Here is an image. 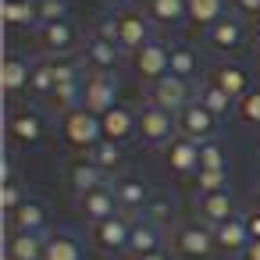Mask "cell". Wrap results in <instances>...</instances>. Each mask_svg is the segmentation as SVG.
<instances>
[{"label": "cell", "instance_id": "cell-41", "mask_svg": "<svg viewBox=\"0 0 260 260\" xmlns=\"http://www.w3.org/2000/svg\"><path fill=\"white\" fill-rule=\"evenodd\" d=\"M242 217H246V228H249V242H253V239H260V207L246 210Z\"/></svg>", "mask_w": 260, "mask_h": 260}, {"label": "cell", "instance_id": "cell-36", "mask_svg": "<svg viewBox=\"0 0 260 260\" xmlns=\"http://www.w3.org/2000/svg\"><path fill=\"white\" fill-rule=\"evenodd\" d=\"M68 0H40V25H54V22H68Z\"/></svg>", "mask_w": 260, "mask_h": 260}, {"label": "cell", "instance_id": "cell-2", "mask_svg": "<svg viewBox=\"0 0 260 260\" xmlns=\"http://www.w3.org/2000/svg\"><path fill=\"white\" fill-rule=\"evenodd\" d=\"M64 139L75 146V150H82V153H89L100 139H104V125H100V114H93V111H86V107H75V111H68L64 114Z\"/></svg>", "mask_w": 260, "mask_h": 260}, {"label": "cell", "instance_id": "cell-35", "mask_svg": "<svg viewBox=\"0 0 260 260\" xmlns=\"http://www.w3.org/2000/svg\"><path fill=\"white\" fill-rule=\"evenodd\" d=\"M192 185H196V196L224 192V189H228V171H210V168H200V171L192 175Z\"/></svg>", "mask_w": 260, "mask_h": 260}, {"label": "cell", "instance_id": "cell-6", "mask_svg": "<svg viewBox=\"0 0 260 260\" xmlns=\"http://www.w3.org/2000/svg\"><path fill=\"white\" fill-rule=\"evenodd\" d=\"M132 224H136L132 214H114V217L93 224V246L100 253H125L128 239H132Z\"/></svg>", "mask_w": 260, "mask_h": 260}, {"label": "cell", "instance_id": "cell-47", "mask_svg": "<svg viewBox=\"0 0 260 260\" xmlns=\"http://www.w3.org/2000/svg\"><path fill=\"white\" fill-rule=\"evenodd\" d=\"M4 260H8V256H4Z\"/></svg>", "mask_w": 260, "mask_h": 260}, {"label": "cell", "instance_id": "cell-3", "mask_svg": "<svg viewBox=\"0 0 260 260\" xmlns=\"http://www.w3.org/2000/svg\"><path fill=\"white\" fill-rule=\"evenodd\" d=\"M150 40H153V22H150V15L139 11V8H121V11H118V43H121V50H125V54H136V50H143Z\"/></svg>", "mask_w": 260, "mask_h": 260}, {"label": "cell", "instance_id": "cell-18", "mask_svg": "<svg viewBox=\"0 0 260 260\" xmlns=\"http://www.w3.org/2000/svg\"><path fill=\"white\" fill-rule=\"evenodd\" d=\"M4 256L8 260H43L47 256V232H8Z\"/></svg>", "mask_w": 260, "mask_h": 260}, {"label": "cell", "instance_id": "cell-8", "mask_svg": "<svg viewBox=\"0 0 260 260\" xmlns=\"http://www.w3.org/2000/svg\"><path fill=\"white\" fill-rule=\"evenodd\" d=\"M43 136H47V118H43V111L22 107V111H11V114H8V139H11V143H18V146H36Z\"/></svg>", "mask_w": 260, "mask_h": 260}, {"label": "cell", "instance_id": "cell-1", "mask_svg": "<svg viewBox=\"0 0 260 260\" xmlns=\"http://www.w3.org/2000/svg\"><path fill=\"white\" fill-rule=\"evenodd\" d=\"M171 246L182 260H210L217 253V242H214V228L203 224V221H185V224H175L171 232Z\"/></svg>", "mask_w": 260, "mask_h": 260}, {"label": "cell", "instance_id": "cell-43", "mask_svg": "<svg viewBox=\"0 0 260 260\" xmlns=\"http://www.w3.org/2000/svg\"><path fill=\"white\" fill-rule=\"evenodd\" d=\"M139 260H171V256H168V253L160 249V253H150V256H139Z\"/></svg>", "mask_w": 260, "mask_h": 260}, {"label": "cell", "instance_id": "cell-29", "mask_svg": "<svg viewBox=\"0 0 260 260\" xmlns=\"http://www.w3.org/2000/svg\"><path fill=\"white\" fill-rule=\"evenodd\" d=\"M25 200H29V192H25V185L18 182L15 164H11V157H8V160H4V189H0V210H4V214H15Z\"/></svg>", "mask_w": 260, "mask_h": 260}, {"label": "cell", "instance_id": "cell-22", "mask_svg": "<svg viewBox=\"0 0 260 260\" xmlns=\"http://www.w3.org/2000/svg\"><path fill=\"white\" fill-rule=\"evenodd\" d=\"M196 214H200V221H203V224L217 228V224H224V221H232V217H235V200L228 196V189H224V192L200 196V200H196Z\"/></svg>", "mask_w": 260, "mask_h": 260}, {"label": "cell", "instance_id": "cell-4", "mask_svg": "<svg viewBox=\"0 0 260 260\" xmlns=\"http://www.w3.org/2000/svg\"><path fill=\"white\" fill-rule=\"evenodd\" d=\"M132 72L143 79V82H160L168 72H171V47H164L160 40H150L143 50L132 54Z\"/></svg>", "mask_w": 260, "mask_h": 260}, {"label": "cell", "instance_id": "cell-45", "mask_svg": "<svg viewBox=\"0 0 260 260\" xmlns=\"http://www.w3.org/2000/svg\"><path fill=\"white\" fill-rule=\"evenodd\" d=\"M256 32H260V18H256Z\"/></svg>", "mask_w": 260, "mask_h": 260}, {"label": "cell", "instance_id": "cell-21", "mask_svg": "<svg viewBox=\"0 0 260 260\" xmlns=\"http://www.w3.org/2000/svg\"><path fill=\"white\" fill-rule=\"evenodd\" d=\"M47 221H50L47 203L29 196L15 214H8V232H47Z\"/></svg>", "mask_w": 260, "mask_h": 260}, {"label": "cell", "instance_id": "cell-44", "mask_svg": "<svg viewBox=\"0 0 260 260\" xmlns=\"http://www.w3.org/2000/svg\"><path fill=\"white\" fill-rule=\"evenodd\" d=\"M256 207H260V189H256Z\"/></svg>", "mask_w": 260, "mask_h": 260}, {"label": "cell", "instance_id": "cell-37", "mask_svg": "<svg viewBox=\"0 0 260 260\" xmlns=\"http://www.w3.org/2000/svg\"><path fill=\"white\" fill-rule=\"evenodd\" d=\"M235 114H239L246 125H256V128H260V89H249V93L239 100Z\"/></svg>", "mask_w": 260, "mask_h": 260}, {"label": "cell", "instance_id": "cell-46", "mask_svg": "<svg viewBox=\"0 0 260 260\" xmlns=\"http://www.w3.org/2000/svg\"><path fill=\"white\" fill-rule=\"evenodd\" d=\"M256 54H260V43H256Z\"/></svg>", "mask_w": 260, "mask_h": 260}, {"label": "cell", "instance_id": "cell-26", "mask_svg": "<svg viewBox=\"0 0 260 260\" xmlns=\"http://www.w3.org/2000/svg\"><path fill=\"white\" fill-rule=\"evenodd\" d=\"M43 260H82V242L75 232L57 228L47 235V256Z\"/></svg>", "mask_w": 260, "mask_h": 260}, {"label": "cell", "instance_id": "cell-34", "mask_svg": "<svg viewBox=\"0 0 260 260\" xmlns=\"http://www.w3.org/2000/svg\"><path fill=\"white\" fill-rule=\"evenodd\" d=\"M100 171H107V175H114L118 168H121V160H125V150H121V143H111V139H100L89 153H86Z\"/></svg>", "mask_w": 260, "mask_h": 260}, {"label": "cell", "instance_id": "cell-28", "mask_svg": "<svg viewBox=\"0 0 260 260\" xmlns=\"http://www.w3.org/2000/svg\"><path fill=\"white\" fill-rule=\"evenodd\" d=\"M228 15V0H189V22L196 29H210Z\"/></svg>", "mask_w": 260, "mask_h": 260}, {"label": "cell", "instance_id": "cell-12", "mask_svg": "<svg viewBox=\"0 0 260 260\" xmlns=\"http://www.w3.org/2000/svg\"><path fill=\"white\" fill-rule=\"evenodd\" d=\"M121 47L118 43H111V40H104V36H96V32H89L86 36V43H82V61H86V68H93V72H107V75H114V68L121 64Z\"/></svg>", "mask_w": 260, "mask_h": 260}, {"label": "cell", "instance_id": "cell-13", "mask_svg": "<svg viewBox=\"0 0 260 260\" xmlns=\"http://www.w3.org/2000/svg\"><path fill=\"white\" fill-rule=\"evenodd\" d=\"M111 189H114L118 210H121V214H132V217H136L139 210H146V203L153 200L150 189H146V182L136 178V175H118V178H111Z\"/></svg>", "mask_w": 260, "mask_h": 260}, {"label": "cell", "instance_id": "cell-42", "mask_svg": "<svg viewBox=\"0 0 260 260\" xmlns=\"http://www.w3.org/2000/svg\"><path fill=\"white\" fill-rule=\"evenodd\" d=\"M242 260H260V239H253V242L246 246V253H242Z\"/></svg>", "mask_w": 260, "mask_h": 260}, {"label": "cell", "instance_id": "cell-17", "mask_svg": "<svg viewBox=\"0 0 260 260\" xmlns=\"http://www.w3.org/2000/svg\"><path fill=\"white\" fill-rule=\"evenodd\" d=\"M100 125H104V139H111V143H125V139L139 136V111L118 104L114 111L100 114Z\"/></svg>", "mask_w": 260, "mask_h": 260}, {"label": "cell", "instance_id": "cell-40", "mask_svg": "<svg viewBox=\"0 0 260 260\" xmlns=\"http://www.w3.org/2000/svg\"><path fill=\"white\" fill-rule=\"evenodd\" d=\"M232 8L242 18H260V0H232Z\"/></svg>", "mask_w": 260, "mask_h": 260}, {"label": "cell", "instance_id": "cell-20", "mask_svg": "<svg viewBox=\"0 0 260 260\" xmlns=\"http://www.w3.org/2000/svg\"><path fill=\"white\" fill-rule=\"evenodd\" d=\"M100 185H107V171H100L89 157H79V160L68 164V189L75 196H86V192H93Z\"/></svg>", "mask_w": 260, "mask_h": 260}, {"label": "cell", "instance_id": "cell-7", "mask_svg": "<svg viewBox=\"0 0 260 260\" xmlns=\"http://www.w3.org/2000/svg\"><path fill=\"white\" fill-rule=\"evenodd\" d=\"M171 132H178L175 114H168V111H160V107H153V104H143V107H139V139H143L146 146H168V143L175 139Z\"/></svg>", "mask_w": 260, "mask_h": 260}, {"label": "cell", "instance_id": "cell-24", "mask_svg": "<svg viewBox=\"0 0 260 260\" xmlns=\"http://www.w3.org/2000/svg\"><path fill=\"white\" fill-rule=\"evenodd\" d=\"M214 242H217V253H246V246H249L246 217H242V214H235L232 221L217 224V228H214Z\"/></svg>", "mask_w": 260, "mask_h": 260}, {"label": "cell", "instance_id": "cell-19", "mask_svg": "<svg viewBox=\"0 0 260 260\" xmlns=\"http://www.w3.org/2000/svg\"><path fill=\"white\" fill-rule=\"evenodd\" d=\"M164 157H168V168L175 175H196L200 171V143H192L185 136H175L164 146Z\"/></svg>", "mask_w": 260, "mask_h": 260}, {"label": "cell", "instance_id": "cell-39", "mask_svg": "<svg viewBox=\"0 0 260 260\" xmlns=\"http://www.w3.org/2000/svg\"><path fill=\"white\" fill-rule=\"evenodd\" d=\"M171 214H175L171 200H150L146 210H143V217H150V221H157V224H171Z\"/></svg>", "mask_w": 260, "mask_h": 260}, {"label": "cell", "instance_id": "cell-15", "mask_svg": "<svg viewBox=\"0 0 260 260\" xmlns=\"http://www.w3.org/2000/svg\"><path fill=\"white\" fill-rule=\"evenodd\" d=\"M75 207H79V214H82L89 224H100V221H107V217L121 214V210H118V200H114L111 182H107V185H100V189H93V192H86V196H79V200H75Z\"/></svg>", "mask_w": 260, "mask_h": 260}, {"label": "cell", "instance_id": "cell-33", "mask_svg": "<svg viewBox=\"0 0 260 260\" xmlns=\"http://www.w3.org/2000/svg\"><path fill=\"white\" fill-rule=\"evenodd\" d=\"M196 104H200V107H207V111H210V114H217V118H221V114H228V111L235 107V100H232L217 82H203V86L196 89Z\"/></svg>", "mask_w": 260, "mask_h": 260}, {"label": "cell", "instance_id": "cell-23", "mask_svg": "<svg viewBox=\"0 0 260 260\" xmlns=\"http://www.w3.org/2000/svg\"><path fill=\"white\" fill-rule=\"evenodd\" d=\"M143 11L150 15L153 25L175 29V25L189 22V0H143Z\"/></svg>", "mask_w": 260, "mask_h": 260}, {"label": "cell", "instance_id": "cell-27", "mask_svg": "<svg viewBox=\"0 0 260 260\" xmlns=\"http://www.w3.org/2000/svg\"><path fill=\"white\" fill-rule=\"evenodd\" d=\"M4 22L11 29H40V0H4Z\"/></svg>", "mask_w": 260, "mask_h": 260}, {"label": "cell", "instance_id": "cell-14", "mask_svg": "<svg viewBox=\"0 0 260 260\" xmlns=\"http://www.w3.org/2000/svg\"><path fill=\"white\" fill-rule=\"evenodd\" d=\"M164 224H157V221H150V217H136V224H132V239H128V256L132 260H139V256H150V253H160L164 249Z\"/></svg>", "mask_w": 260, "mask_h": 260}, {"label": "cell", "instance_id": "cell-9", "mask_svg": "<svg viewBox=\"0 0 260 260\" xmlns=\"http://www.w3.org/2000/svg\"><path fill=\"white\" fill-rule=\"evenodd\" d=\"M175 125H178V136H185L192 143H210L217 136V114H210L200 104H189L185 111H178L175 114Z\"/></svg>", "mask_w": 260, "mask_h": 260}, {"label": "cell", "instance_id": "cell-38", "mask_svg": "<svg viewBox=\"0 0 260 260\" xmlns=\"http://www.w3.org/2000/svg\"><path fill=\"white\" fill-rule=\"evenodd\" d=\"M200 168H210V171H224V150L217 139L210 143H200Z\"/></svg>", "mask_w": 260, "mask_h": 260}, {"label": "cell", "instance_id": "cell-16", "mask_svg": "<svg viewBox=\"0 0 260 260\" xmlns=\"http://www.w3.org/2000/svg\"><path fill=\"white\" fill-rule=\"evenodd\" d=\"M79 43H82V36H79V29H75L72 22L40 25V47H43L50 57H64V54H72Z\"/></svg>", "mask_w": 260, "mask_h": 260}, {"label": "cell", "instance_id": "cell-31", "mask_svg": "<svg viewBox=\"0 0 260 260\" xmlns=\"http://www.w3.org/2000/svg\"><path fill=\"white\" fill-rule=\"evenodd\" d=\"M168 75H175V79H182V82H192V79L200 75V57H196V50L185 47V43L171 47V72H168Z\"/></svg>", "mask_w": 260, "mask_h": 260}, {"label": "cell", "instance_id": "cell-5", "mask_svg": "<svg viewBox=\"0 0 260 260\" xmlns=\"http://www.w3.org/2000/svg\"><path fill=\"white\" fill-rule=\"evenodd\" d=\"M150 104L168 111V114H178L185 111L189 104H196V93H192V82H182L175 75H164L160 82L150 86Z\"/></svg>", "mask_w": 260, "mask_h": 260}, {"label": "cell", "instance_id": "cell-11", "mask_svg": "<svg viewBox=\"0 0 260 260\" xmlns=\"http://www.w3.org/2000/svg\"><path fill=\"white\" fill-rule=\"evenodd\" d=\"M246 43V18L242 15H224L217 25L207 29V47L217 54H235Z\"/></svg>", "mask_w": 260, "mask_h": 260}, {"label": "cell", "instance_id": "cell-10", "mask_svg": "<svg viewBox=\"0 0 260 260\" xmlns=\"http://www.w3.org/2000/svg\"><path fill=\"white\" fill-rule=\"evenodd\" d=\"M82 107L93 114H107L118 107V79L107 72H93L86 79V93H82Z\"/></svg>", "mask_w": 260, "mask_h": 260}, {"label": "cell", "instance_id": "cell-30", "mask_svg": "<svg viewBox=\"0 0 260 260\" xmlns=\"http://www.w3.org/2000/svg\"><path fill=\"white\" fill-rule=\"evenodd\" d=\"M29 75H32V64L22 57V54H8L4 57V93H22L29 89Z\"/></svg>", "mask_w": 260, "mask_h": 260}, {"label": "cell", "instance_id": "cell-32", "mask_svg": "<svg viewBox=\"0 0 260 260\" xmlns=\"http://www.w3.org/2000/svg\"><path fill=\"white\" fill-rule=\"evenodd\" d=\"M57 89V72H54V57L47 61H32V75H29V93L32 96H54Z\"/></svg>", "mask_w": 260, "mask_h": 260}, {"label": "cell", "instance_id": "cell-25", "mask_svg": "<svg viewBox=\"0 0 260 260\" xmlns=\"http://www.w3.org/2000/svg\"><path fill=\"white\" fill-rule=\"evenodd\" d=\"M210 82H217L235 104L249 93V72L242 68V64H235V61H224V64H217L214 68V75H210Z\"/></svg>", "mask_w": 260, "mask_h": 260}]
</instances>
